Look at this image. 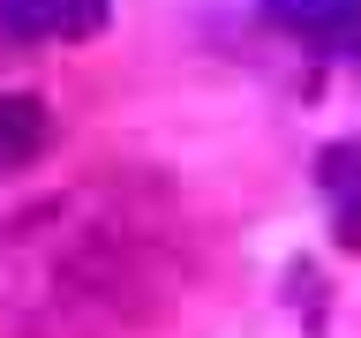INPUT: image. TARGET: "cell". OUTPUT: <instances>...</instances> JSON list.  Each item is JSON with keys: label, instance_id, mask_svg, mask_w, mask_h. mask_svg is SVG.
<instances>
[{"label": "cell", "instance_id": "obj_3", "mask_svg": "<svg viewBox=\"0 0 361 338\" xmlns=\"http://www.w3.org/2000/svg\"><path fill=\"white\" fill-rule=\"evenodd\" d=\"M53 143V106L38 90H0V165H30Z\"/></svg>", "mask_w": 361, "mask_h": 338}, {"label": "cell", "instance_id": "obj_2", "mask_svg": "<svg viewBox=\"0 0 361 338\" xmlns=\"http://www.w3.org/2000/svg\"><path fill=\"white\" fill-rule=\"evenodd\" d=\"M113 0H0V30L23 45L38 38H90V30H106Z\"/></svg>", "mask_w": 361, "mask_h": 338}, {"label": "cell", "instance_id": "obj_1", "mask_svg": "<svg viewBox=\"0 0 361 338\" xmlns=\"http://www.w3.org/2000/svg\"><path fill=\"white\" fill-rule=\"evenodd\" d=\"M264 23L324 45V53H354L361 61V0H264Z\"/></svg>", "mask_w": 361, "mask_h": 338}, {"label": "cell", "instance_id": "obj_4", "mask_svg": "<svg viewBox=\"0 0 361 338\" xmlns=\"http://www.w3.org/2000/svg\"><path fill=\"white\" fill-rule=\"evenodd\" d=\"M316 180H324V188L346 203V196L361 188V143H331V151L316 158Z\"/></svg>", "mask_w": 361, "mask_h": 338}]
</instances>
